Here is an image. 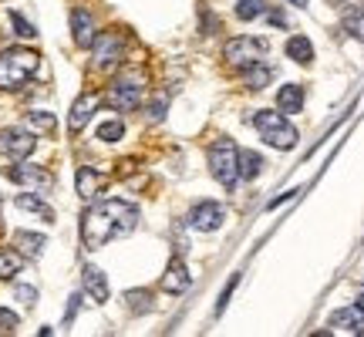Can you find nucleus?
Masks as SVG:
<instances>
[{
    "instance_id": "f257e3e1",
    "label": "nucleus",
    "mask_w": 364,
    "mask_h": 337,
    "mask_svg": "<svg viewBox=\"0 0 364 337\" xmlns=\"http://www.w3.org/2000/svg\"><path fill=\"white\" fill-rule=\"evenodd\" d=\"M139 226V209L125 203V199H105L95 203L91 209H85L81 216V240L88 250H102L108 240L125 236Z\"/></svg>"
},
{
    "instance_id": "f03ea898",
    "label": "nucleus",
    "mask_w": 364,
    "mask_h": 337,
    "mask_svg": "<svg viewBox=\"0 0 364 337\" xmlns=\"http://www.w3.org/2000/svg\"><path fill=\"white\" fill-rule=\"evenodd\" d=\"M41 58L31 48H11L0 54V91H17L34 78Z\"/></svg>"
},
{
    "instance_id": "7ed1b4c3",
    "label": "nucleus",
    "mask_w": 364,
    "mask_h": 337,
    "mask_svg": "<svg viewBox=\"0 0 364 337\" xmlns=\"http://www.w3.org/2000/svg\"><path fill=\"white\" fill-rule=\"evenodd\" d=\"M206 159H209L213 179L220 182L223 189H233L236 182H240V149L230 139H216V142L209 145Z\"/></svg>"
},
{
    "instance_id": "20e7f679",
    "label": "nucleus",
    "mask_w": 364,
    "mask_h": 337,
    "mask_svg": "<svg viewBox=\"0 0 364 337\" xmlns=\"http://www.w3.org/2000/svg\"><path fill=\"white\" fill-rule=\"evenodd\" d=\"M253 125L260 132V139L273 149H294L297 145V129L287 122L284 112H273V108H260L253 115Z\"/></svg>"
},
{
    "instance_id": "39448f33",
    "label": "nucleus",
    "mask_w": 364,
    "mask_h": 337,
    "mask_svg": "<svg viewBox=\"0 0 364 337\" xmlns=\"http://www.w3.org/2000/svg\"><path fill=\"white\" fill-rule=\"evenodd\" d=\"M263 54H267V41L260 38H233L226 48H223V58H226V65L230 68H250L263 61Z\"/></svg>"
},
{
    "instance_id": "423d86ee",
    "label": "nucleus",
    "mask_w": 364,
    "mask_h": 337,
    "mask_svg": "<svg viewBox=\"0 0 364 337\" xmlns=\"http://www.w3.org/2000/svg\"><path fill=\"white\" fill-rule=\"evenodd\" d=\"M142 78H118L112 88H108V95H105V102L112 105L115 112H135L139 105H142Z\"/></svg>"
},
{
    "instance_id": "0eeeda50",
    "label": "nucleus",
    "mask_w": 364,
    "mask_h": 337,
    "mask_svg": "<svg viewBox=\"0 0 364 337\" xmlns=\"http://www.w3.org/2000/svg\"><path fill=\"white\" fill-rule=\"evenodd\" d=\"M91 51H95V68H115L122 58H125V34L122 31H105L95 38L91 44Z\"/></svg>"
},
{
    "instance_id": "6e6552de",
    "label": "nucleus",
    "mask_w": 364,
    "mask_h": 337,
    "mask_svg": "<svg viewBox=\"0 0 364 337\" xmlns=\"http://www.w3.org/2000/svg\"><path fill=\"white\" fill-rule=\"evenodd\" d=\"M34 145H38V139H34L27 129H4L0 132V152L7 159H14V162H21V159L31 156Z\"/></svg>"
},
{
    "instance_id": "1a4fd4ad",
    "label": "nucleus",
    "mask_w": 364,
    "mask_h": 337,
    "mask_svg": "<svg viewBox=\"0 0 364 337\" xmlns=\"http://www.w3.org/2000/svg\"><path fill=\"white\" fill-rule=\"evenodd\" d=\"M189 226L193 230H199V233H213V230H220L223 226V206L220 203H196L193 209H189Z\"/></svg>"
},
{
    "instance_id": "9d476101",
    "label": "nucleus",
    "mask_w": 364,
    "mask_h": 337,
    "mask_svg": "<svg viewBox=\"0 0 364 337\" xmlns=\"http://www.w3.org/2000/svg\"><path fill=\"white\" fill-rule=\"evenodd\" d=\"M7 176H11L14 182H21V186L38 189V193H44V189H51L54 186V176L44 166H14Z\"/></svg>"
},
{
    "instance_id": "9b49d317",
    "label": "nucleus",
    "mask_w": 364,
    "mask_h": 337,
    "mask_svg": "<svg viewBox=\"0 0 364 337\" xmlns=\"http://www.w3.org/2000/svg\"><path fill=\"white\" fill-rule=\"evenodd\" d=\"M71 38H75V44L78 48H91L95 44V38H98V31H95V17H91L88 11H71Z\"/></svg>"
},
{
    "instance_id": "f8f14e48",
    "label": "nucleus",
    "mask_w": 364,
    "mask_h": 337,
    "mask_svg": "<svg viewBox=\"0 0 364 337\" xmlns=\"http://www.w3.org/2000/svg\"><path fill=\"white\" fill-rule=\"evenodd\" d=\"M95 108H98V95H81L78 102L71 105V115H68V132H71V135H78V132L91 122Z\"/></svg>"
},
{
    "instance_id": "ddd939ff",
    "label": "nucleus",
    "mask_w": 364,
    "mask_h": 337,
    "mask_svg": "<svg viewBox=\"0 0 364 337\" xmlns=\"http://www.w3.org/2000/svg\"><path fill=\"white\" fill-rule=\"evenodd\" d=\"M81 287H85V294H88L95 304H105V300H108V277H105V270H98V267H85V270H81Z\"/></svg>"
},
{
    "instance_id": "4468645a",
    "label": "nucleus",
    "mask_w": 364,
    "mask_h": 337,
    "mask_svg": "<svg viewBox=\"0 0 364 337\" xmlns=\"http://www.w3.org/2000/svg\"><path fill=\"white\" fill-rule=\"evenodd\" d=\"M331 327L344 334H364V311L361 307H341L331 314Z\"/></svg>"
},
{
    "instance_id": "2eb2a0df",
    "label": "nucleus",
    "mask_w": 364,
    "mask_h": 337,
    "mask_svg": "<svg viewBox=\"0 0 364 337\" xmlns=\"http://www.w3.org/2000/svg\"><path fill=\"white\" fill-rule=\"evenodd\" d=\"M189 284H193V273L186 270V263H182V260L169 263V270L162 277V290H166V294H186Z\"/></svg>"
},
{
    "instance_id": "dca6fc26",
    "label": "nucleus",
    "mask_w": 364,
    "mask_h": 337,
    "mask_svg": "<svg viewBox=\"0 0 364 337\" xmlns=\"http://www.w3.org/2000/svg\"><path fill=\"white\" fill-rule=\"evenodd\" d=\"M78 196L85 199V203H91V199H98V193L105 189V179H102V172L98 168H91V166H81L78 168Z\"/></svg>"
},
{
    "instance_id": "f3484780",
    "label": "nucleus",
    "mask_w": 364,
    "mask_h": 337,
    "mask_svg": "<svg viewBox=\"0 0 364 337\" xmlns=\"http://www.w3.org/2000/svg\"><path fill=\"white\" fill-rule=\"evenodd\" d=\"M14 247H17V253H21V257H41V253H44V247H48V240H44V236L41 233H27V230H17V233H14Z\"/></svg>"
},
{
    "instance_id": "a211bd4d",
    "label": "nucleus",
    "mask_w": 364,
    "mask_h": 337,
    "mask_svg": "<svg viewBox=\"0 0 364 337\" xmlns=\"http://www.w3.org/2000/svg\"><path fill=\"white\" fill-rule=\"evenodd\" d=\"M277 108L287 112V115H297L300 108H304V88L300 85H284V88L277 91Z\"/></svg>"
},
{
    "instance_id": "6ab92c4d",
    "label": "nucleus",
    "mask_w": 364,
    "mask_h": 337,
    "mask_svg": "<svg viewBox=\"0 0 364 337\" xmlns=\"http://www.w3.org/2000/svg\"><path fill=\"white\" fill-rule=\"evenodd\" d=\"M284 54H287V58H294L297 65H311V61H314V44L304 38V34H294V38H287Z\"/></svg>"
},
{
    "instance_id": "aec40b11",
    "label": "nucleus",
    "mask_w": 364,
    "mask_h": 337,
    "mask_svg": "<svg viewBox=\"0 0 364 337\" xmlns=\"http://www.w3.org/2000/svg\"><path fill=\"white\" fill-rule=\"evenodd\" d=\"M270 81H273V68L270 65H260V61H257V65L243 68V85H247V88L263 91Z\"/></svg>"
},
{
    "instance_id": "412c9836",
    "label": "nucleus",
    "mask_w": 364,
    "mask_h": 337,
    "mask_svg": "<svg viewBox=\"0 0 364 337\" xmlns=\"http://www.w3.org/2000/svg\"><path fill=\"white\" fill-rule=\"evenodd\" d=\"M14 203H17V209H27V213H38V216H44V220H48V223H54V209L48 206V203H44L41 196L21 193V196H17V199H14Z\"/></svg>"
},
{
    "instance_id": "4be33fe9",
    "label": "nucleus",
    "mask_w": 364,
    "mask_h": 337,
    "mask_svg": "<svg viewBox=\"0 0 364 337\" xmlns=\"http://www.w3.org/2000/svg\"><path fill=\"white\" fill-rule=\"evenodd\" d=\"M24 267V257L17 253V250H0V280H11L17 277Z\"/></svg>"
},
{
    "instance_id": "5701e85b",
    "label": "nucleus",
    "mask_w": 364,
    "mask_h": 337,
    "mask_svg": "<svg viewBox=\"0 0 364 337\" xmlns=\"http://www.w3.org/2000/svg\"><path fill=\"white\" fill-rule=\"evenodd\" d=\"M122 300H125V307H129L132 314H149L152 311V294H149V290H129Z\"/></svg>"
},
{
    "instance_id": "b1692460",
    "label": "nucleus",
    "mask_w": 364,
    "mask_h": 337,
    "mask_svg": "<svg viewBox=\"0 0 364 337\" xmlns=\"http://www.w3.org/2000/svg\"><path fill=\"white\" fill-rule=\"evenodd\" d=\"M267 166L257 152H240V179H257L260 168Z\"/></svg>"
},
{
    "instance_id": "393cba45",
    "label": "nucleus",
    "mask_w": 364,
    "mask_h": 337,
    "mask_svg": "<svg viewBox=\"0 0 364 337\" xmlns=\"http://www.w3.org/2000/svg\"><path fill=\"white\" fill-rule=\"evenodd\" d=\"M54 115L51 112H27V129L31 132H44V135H51L54 132Z\"/></svg>"
},
{
    "instance_id": "a878e982",
    "label": "nucleus",
    "mask_w": 364,
    "mask_h": 337,
    "mask_svg": "<svg viewBox=\"0 0 364 337\" xmlns=\"http://www.w3.org/2000/svg\"><path fill=\"white\" fill-rule=\"evenodd\" d=\"M263 11H267L263 0H240V4H236V17H240V21H257Z\"/></svg>"
},
{
    "instance_id": "bb28decb",
    "label": "nucleus",
    "mask_w": 364,
    "mask_h": 337,
    "mask_svg": "<svg viewBox=\"0 0 364 337\" xmlns=\"http://www.w3.org/2000/svg\"><path fill=\"white\" fill-rule=\"evenodd\" d=\"M125 135V125L122 122H105V125H98V139L102 142H118Z\"/></svg>"
},
{
    "instance_id": "cd10ccee",
    "label": "nucleus",
    "mask_w": 364,
    "mask_h": 337,
    "mask_svg": "<svg viewBox=\"0 0 364 337\" xmlns=\"http://www.w3.org/2000/svg\"><path fill=\"white\" fill-rule=\"evenodd\" d=\"M17 327H21V317H17L14 311H7V307H0V337H4V334H14Z\"/></svg>"
},
{
    "instance_id": "c85d7f7f",
    "label": "nucleus",
    "mask_w": 364,
    "mask_h": 337,
    "mask_svg": "<svg viewBox=\"0 0 364 337\" xmlns=\"http://www.w3.org/2000/svg\"><path fill=\"white\" fill-rule=\"evenodd\" d=\"M14 297L21 300L24 307H34V304H38V290H34V287H27V284H17L14 287Z\"/></svg>"
},
{
    "instance_id": "c756f323",
    "label": "nucleus",
    "mask_w": 364,
    "mask_h": 337,
    "mask_svg": "<svg viewBox=\"0 0 364 337\" xmlns=\"http://www.w3.org/2000/svg\"><path fill=\"white\" fill-rule=\"evenodd\" d=\"M348 31H351V38H354V41H361V44H364V11H361V14H354L351 21H348Z\"/></svg>"
},
{
    "instance_id": "7c9ffc66",
    "label": "nucleus",
    "mask_w": 364,
    "mask_h": 337,
    "mask_svg": "<svg viewBox=\"0 0 364 337\" xmlns=\"http://www.w3.org/2000/svg\"><path fill=\"white\" fill-rule=\"evenodd\" d=\"M11 24L17 27V34H21V38H34V34H38V31H34L31 24H27L24 17H21V14H11Z\"/></svg>"
},
{
    "instance_id": "2f4dec72",
    "label": "nucleus",
    "mask_w": 364,
    "mask_h": 337,
    "mask_svg": "<svg viewBox=\"0 0 364 337\" xmlns=\"http://www.w3.org/2000/svg\"><path fill=\"white\" fill-rule=\"evenodd\" d=\"M162 115H166V98H159L156 105H149V118H152V122H162Z\"/></svg>"
},
{
    "instance_id": "473e14b6",
    "label": "nucleus",
    "mask_w": 364,
    "mask_h": 337,
    "mask_svg": "<svg viewBox=\"0 0 364 337\" xmlns=\"http://www.w3.org/2000/svg\"><path fill=\"white\" fill-rule=\"evenodd\" d=\"M358 307H361V311H364V297H361V300H358Z\"/></svg>"
}]
</instances>
